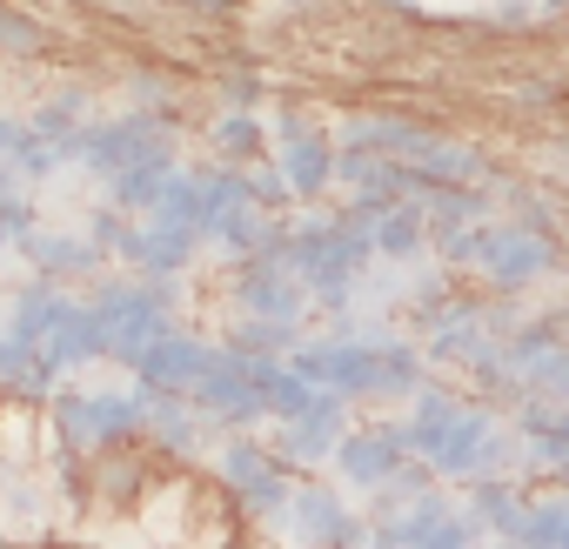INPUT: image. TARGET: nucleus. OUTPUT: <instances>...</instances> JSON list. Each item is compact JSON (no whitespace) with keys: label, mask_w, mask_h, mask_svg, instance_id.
Wrapping results in <instances>:
<instances>
[{"label":"nucleus","mask_w":569,"mask_h":549,"mask_svg":"<svg viewBox=\"0 0 569 549\" xmlns=\"http://www.w3.org/2000/svg\"><path fill=\"white\" fill-rule=\"evenodd\" d=\"M41 48V28L21 14V8H8V0H0V54H34Z\"/></svg>","instance_id":"f03ea898"},{"label":"nucleus","mask_w":569,"mask_h":549,"mask_svg":"<svg viewBox=\"0 0 569 549\" xmlns=\"http://www.w3.org/2000/svg\"><path fill=\"white\" fill-rule=\"evenodd\" d=\"M214 148H221L228 161H254V154H261V128L241 121V114H228V121L214 128Z\"/></svg>","instance_id":"f257e3e1"}]
</instances>
